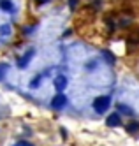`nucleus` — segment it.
<instances>
[{
    "label": "nucleus",
    "instance_id": "obj_1",
    "mask_svg": "<svg viewBox=\"0 0 139 146\" xmlns=\"http://www.w3.org/2000/svg\"><path fill=\"white\" fill-rule=\"evenodd\" d=\"M109 104H111L109 97H106V95L104 97H97V99L93 100V109L97 111V113H104L106 109L109 108Z\"/></svg>",
    "mask_w": 139,
    "mask_h": 146
},
{
    "label": "nucleus",
    "instance_id": "obj_2",
    "mask_svg": "<svg viewBox=\"0 0 139 146\" xmlns=\"http://www.w3.org/2000/svg\"><path fill=\"white\" fill-rule=\"evenodd\" d=\"M67 104V97L63 95V93H57L55 97H53V100H51V106L55 108V109H60V108H63Z\"/></svg>",
    "mask_w": 139,
    "mask_h": 146
},
{
    "label": "nucleus",
    "instance_id": "obj_3",
    "mask_svg": "<svg viewBox=\"0 0 139 146\" xmlns=\"http://www.w3.org/2000/svg\"><path fill=\"white\" fill-rule=\"evenodd\" d=\"M55 86H57V90H63V88H65L67 86V79L65 78H63V76H60V78H57L55 79Z\"/></svg>",
    "mask_w": 139,
    "mask_h": 146
},
{
    "label": "nucleus",
    "instance_id": "obj_4",
    "mask_svg": "<svg viewBox=\"0 0 139 146\" xmlns=\"http://www.w3.org/2000/svg\"><path fill=\"white\" fill-rule=\"evenodd\" d=\"M118 123H120V116H118V114H111V116L108 118V125H109V127H116Z\"/></svg>",
    "mask_w": 139,
    "mask_h": 146
},
{
    "label": "nucleus",
    "instance_id": "obj_5",
    "mask_svg": "<svg viewBox=\"0 0 139 146\" xmlns=\"http://www.w3.org/2000/svg\"><path fill=\"white\" fill-rule=\"evenodd\" d=\"M0 7H2L4 11H13V2H9V0H0Z\"/></svg>",
    "mask_w": 139,
    "mask_h": 146
},
{
    "label": "nucleus",
    "instance_id": "obj_6",
    "mask_svg": "<svg viewBox=\"0 0 139 146\" xmlns=\"http://www.w3.org/2000/svg\"><path fill=\"white\" fill-rule=\"evenodd\" d=\"M129 130H130V132L139 130V123H132V125H129Z\"/></svg>",
    "mask_w": 139,
    "mask_h": 146
},
{
    "label": "nucleus",
    "instance_id": "obj_7",
    "mask_svg": "<svg viewBox=\"0 0 139 146\" xmlns=\"http://www.w3.org/2000/svg\"><path fill=\"white\" fill-rule=\"evenodd\" d=\"M16 146H32L30 143H27V141H21V143H18Z\"/></svg>",
    "mask_w": 139,
    "mask_h": 146
},
{
    "label": "nucleus",
    "instance_id": "obj_8",
    "mask_svg": "<svg viewBox=\"0 0 139 146\" xmlns=\"http://www.w3.org/2000/svg\"><path fill=\"white\" fill-rule=\"evenodd\" d=\"M37 2H39V4H44V2H48V0H37Z\"/></svg>",
    "mask_w": 139,
    "mask_h": 146
}]
</instances>
